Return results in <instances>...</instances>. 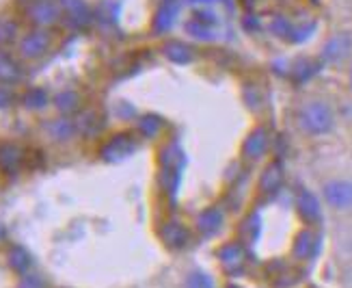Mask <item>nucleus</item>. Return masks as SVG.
<instances>
[{
	"label": "nucleus",
	"mask_w": 352,
	"mask_h": 288,
	"mask_svg": "<svg viewBox=\"0 0 352 288\" xmlns=\"http://www.w3.org/2000/svg\"><path fill=\"white\" fill-rule=\"evenodd\" d=\"M298 121H300V128L307 134L322 136V134H329L333 130V126H335V113H333V109L327 102L311 100V102H307L300 109Z\"/></svg>",
	"instance_id": "nucleus-1"
},
{
	"label": "nucleus",
	"mask_w": 352,
	"mask_h": 288,
	"mask_svg": "<svg viewBox=\"0 0 352 288\" xmlns=\"http://www.w3.org/2000/svg\"><path fill=\"white\" fill-rule=\"evenodd\" d=\"M136 147H139V141H136V136L132 132H117L100 147V158L104 163L115 165L130 158L136 152Z\"/></svg>",
	"instance_id": "nucleus-2"
},
{
	"label": "nucleus",
	"mask_w": 352,
	"mask_h": 288,
	"mask_svg": "<svg viewBox=\"0 0 352 288\" xmlns=\"http://www.w3.org/2000/svg\"><path fill=\"white\" fill-rule=\"evenodd\" d=\"M322 197L335 210H350L352 208V180L335 178V180L324 182Z\"/></svg>",
	"instance_id": "nucleus-3"
},
{
	"label": "nucleus",
	"mask_w": 352,
	"mask_h": 288,
	"mask_svg": "<svg viewBox=\"0 0 352 288\" xmlns=\"http://www.w3.org/2000/svg\"><path fill=\"white\" fill-rule=\"evenodd\" d=\"M60 15L72 28H85L94 20V11L85 0H58Z\"/></svg>",
	"instance_id": "nucleus-4"
},
{
	"label": "nucleus",
	"mask_w": 352,
	"mask_h": 288,
	"mask_svg": "<svg viewBox=\"0 0 352 288\" xmlns=\"http://www.w3.org/2000/svg\"><path fill=\"white\" fill-rule=\"evenodd\" d=\"M350 52H352V37L346 33H340V35H333L322 45V50H320V61H322V63H329V65H335V63L346 61L350 56Z\"/></svg>",
	"instance_id": "nucleus-5"
},
{
	"label": "nucleus",
	"mask_w": 352,
	"mask_h": 288,
	"mask_svg": "<svg viewBox=\"0 0 352 288\" xmlns=\"http://www.w3.org/2000/svg\"><path fill=\"white\" fill-rule=\"evenodd\" d=\"M26 18L37 26H50L60 18V7L54 0H30L26 5Z\"/></svg>",
	"instance_id": "nucleus-6"
},
{
	"label": "nucleus",
	"mask_w": 352,
	"mask_h": 288,
	"mask_svg": "<svg viewBox=\"0 0 352 288\" xmlns=\"http://www.w3.org/2000/svg\"><path fill=\"white\" fill-rule=\"evenodd\" d=\"M50 43H52V37L48 30H30V33H26L22 39H20V54L28 61H33V59H39L43 56L45 52H48L50 48Z\"/></svg>",
	"instance_id": "nucleus-7"
},
{
	"label": "nucleus",
	"mask_w": 352,
	"mask_h": 288,
	"mask_svg": "<svg viewBox=\"0 0 352 288\" xmlns=\"http://www.w3.org/2000/svg\"><path fill=\"white\" fill-rule=\"evenodd\" d=\"M219 260L229 276H238L247 263V249L242 247V243H225L219 249Z\"/></svg>",
	"instance_id": "nucleus-8"
},
{
	"label": "nucleus",
	"mask_w": 352,
	"mask_h": 288,
	"mask_svg": "<svg viewBox=\"0 0 352 288\" xmlns=\"http://www.w3.org/2000/svg\"><path fill=\"white\" fill-rule=\"evenodd\" d=\"M268 145H270V139H268L266 128H255L249 132V136L242 143V156L247 161H259L262 156H266Z\"/></svg>",
	"instance_id": "nucleus-9"
},
{
	"label": "nucleus",
	"mask_w": 352,
	"mask_h": 288,
	"mask_svg": "<svg viewBox=\"0 0 352 288\" xmlns=\"http://www.w3.org/2000/svg\"><path fill=\"white\" fill-rule=\"evenodd\" d=\"M296 210H298V217L305 223H318L320 217H322V206H320V200L307 189L298 191V195H296Z\"/></svg>",
	"instance_id": "nucleus-10"
},
{
	"label": "nucleus",
	"mask_w": 352,
	"mask_h": 288,
	"mask_svg": "<svg viewBox=\"0 0 352 288\" xmlns=\"http://www.w3.org/2000/svg\"><path fill=\"white\" fill-rule=\"evenodd\" d=\"M24 165V150L11 141L0 143V172L15 174Z\"/></svg>",
	"instance_id": "nucleus-11"
},
{
	"label": "nucleus",
	"mask_w": 352,
	"mask_h": 288,
	"mask_svg": "<svg viewBox=\"0 0 352 288\" xmlns=\"http://www.w3.org/2000/svg\"><path fill=\"white\" fill-rule=\"evenodd\" d=\"M283 167L281 163H270L266 169L262 172V176H259V182H257V187H259V193H264V195H274V193H279V189L283 187Z\"/></svg>",
	"instance_id": "nucleus-12"
},
{
	"label": "nucleus",
	"mask_w": 352,
	"mask_h": 288,
	"mask_svg": "<svg viewBox=\"0 0 352 288\" xmlns=\"http://www.w3.org/2000/svg\"><path fill=\"white\" fill-rule=\"evenodd\" d=\"M318 245L320 240L311 230H300L292 243V256L296 260H309V258L318 254Z\"/></svg>",
	"instance_id": "nucleus-13"
},
{
	"label": "nucleus",
	"mask_w": 352,
	"mask_h": 288,
	"mask_svg": "<svg viewBox=\"0 0 352 288\" xmlns=\"http://www.w3.org/2000/svg\"><path fill=\"white\" fill-rule=\"evenodd\" d=\"M45 132H48L52 141L65 143V141L74 139L78 130H76V121L63 115V117H54L52 121H48V124H45Z\"/></svg>",
	"instance_id": "nucleus-14"
},
{
	"label": "nucleus",
	"mask_w": 352,
	"mask_h": 288,
	"mask_svg": "<svg viewBox=\"0 0 352 288\" xmlns=\"http://www.w3.org/2000/svg\"><path fill=\"white\" fill-rule=\"evenodd\" d=\"M162 54L166 56V61H171L175 65H188L195 59L192 48L184 41H166L162 45Z\"/></svg>",
	"instance_id": "nucleus-15"
},
{
	"label": "nucleus",
	"mask_w": 352,
	"mask_h": 288,
	"mask_svg": "<svg viewBox=\"0 0 352 288\" xmlns=\"http://www.w3.org/2000/svg\"><path fill=\"white\" fill-rule=\"evenodd\" d=\"M188 238H190L188 230L182 223H177V221H169V223L162 227V240H164V245L171 247V249L186 247L188 245Z\"/></svg>",
	"instance_id": "nucleus-16"
},
{
	"label": "nucleus",
	"mask_w": 352,
	"mask_h": 288,
	"mask_svg": "<svg viewBox=\"0 0 352 288\" xmlns=\"http://www.w3.org/2000/svg\"><path fill=\"white\" fill-rule=\"evenodd\" d=\"M74 121H76V130H78L80 134H85V136H96L104 128V117L94 109L82 111Z\"/></svg>",
	"instance_id": "nucleus-17"
},
{
	"label": "nucleus",
	"mask_w": 352,
	"mask_h": 288,
	"mask_svg": "<svg viewBox=\"0 0 352 288\" xmlns=\"http://www.w3.org/2000/svg\"><path fill=\"white\" fill-rule=\"evenodd\" d=\"M223 225V212L217 206H210L206 208L201 215L197 217V230L201 232L204 236H212L221 230Z\"/></svg>",
	"instance_id": "nucleus-18"
},
{
	"label": "nucleus",
	"mask_w": 352,
	"mask_h": 288,
	"mask_svg": "<svg viewBox=\"0 0 352 288\" xmlns=\"http://www.w3.org/2000/svg\"><path fill=\"white\" fill-rule=\"evenodd\" d=\"M7 265L11 271L20 273V276H24V273L30 271V267H33V256H30V251L22 245H13L9 251H7Z\"/></svg>",
	"instance_id": "nucleus-19"
},
{
	"label": "nucleus",
	"mask_w": 352,
	"mask_h": 288,
	"mask_svg": "<svg viewBox=\"0 0 352 288\" xmlns=\"http://www.w3.org/2000/svg\"><path fill=\"white\" fill-rule=\"evenodd\" d=\"M175 18H177V5H160L156 15H154V22H151L154 33L162 35V33H166V30H171Z\"/></svg>",
	"instance_id": "nucleus-20"
},
{
	"label": "nucleus",
	"mask_w": 352,
	"mask_h": 288,
	"mask_svg": "<svg viewBox=\"0 0 352 288\" xmlns=\"http://www.w3.org/2000/svg\"><path fill=\"white\" fill-rule=\"evenodd\" d=\"M22 79V68L11 54L0 52V83L5 85H13Z\"/></svg>",
	"instance_id": "nucleus-21"
},
{
	"label": "nucleus",
	"mask_w": 352,
	"mask_h": 288,
	"mask_svg": "<svg viewBox=\"0 0 352 288\" xmlns=\"http://www.w3.org/2000/svg\"><path fill=\"white\" fill-rule=\"evenodd\" d=\"M160 165L162 169L164 167H171V169H184V165H186V156H184V150L179 143H169L162 147V154H160Z\"/></svg>",
	"instance_id": "nucleus-22"
},
{
	"label": "nucleus",
	"mask_w": 352,
	"mask_h": 288,
	"mask_svg": "<svg viewBox=\"0 0 352 288\" xmlns=\"http://www.w3.org/2000/svg\"><path fill=\"white\" fill-rule=\"evenodd\" d=\"M259 234H262V219H259L257 212L249 215L247 219L242 221L240 225V238L247 240V243H257Z\"/></svg>",
	"instance_id": "nucleus-23"
},
{
	"label": "nucleus",
	"mask_w": 352,
	"mask_h": 288,
	"mask_svg": "<svg viewBox=\"0 0 352 288\" xmlns=\"http://www.w3.org/2000/svg\"><path fill=\"white\" fill-rule=\"evenodd\" d=\"M162 126H164V121L156 113H147V115H143L139 119V132L143 136H147V139H154V136H158L160 130H162Z\"/></svg>",
	"instance_id": "nucleus-24"
},
{
	"label": "nucleus",
	"mask_w": 352,
	"mask_h": 288,
	"mask_svg": "<svg viewBox=\"0 0 352 288\" xmlns=\"http://www.w3.org/2000/svg\"><path fill=\"white\" fill-rule=\"evenodd\" d=\"M54 106H56V109H58L60 113H63V115L74 113V111L80 106V96L76 94V91H72V89L60 91V94H56V98H54Z\"/></svg>",
	"instance_id": "nucleus-25"
},
{
	"label": "nucleus",
	"mask_w": 352,
	"mask_h": 288,
	"mask_svg": "<svg viewBox=\"0 0 352 288\" xmlns=\"http://www.w3.org/2000/svg\"><path fill=\"white\" fill-rule=\"evenodd\" d=\"M320 70V65H316L314 61H309V59H302V61H298L296 65H292V81L296 83V85H302V83H307L311 76H316V72Z\"/></svg>",
	"instance_id": "nucleus-26"
},
{
	"label": "nucleus",
	"mask_w": 352,
	"mask_h": 288,
	"mask_svg": "<svg viewBox=\"0 0 352 288\" xmlns=\"http://www.w3.org/2000/svg\"><path fill=\"white\" fill-rule=\"evenodd\" d=\"M184 30H186V35H190L197 41H212L214 37H217V33L212 30V26H206L201 22H197L195 18H190L186 24H184Z\"/></svg>",
	"instance_id": "nucleus-27"
},
{
	"label": "nucleus",
	"mask_w": 352,
	"mask_h": 288,
	"mask_svg": "<svg viewBox=\"0 0 352 288\" xmlns=\"http://www.w3.org/2000/svg\"><path fill=\"white\" fill-rule=\"evenodd\" d=\"M22 102H24L26 109L39 111V109H43L45 104H48V94H45V89H41V87H33L22 96Z\"/></svg>",
	"instance_id": "nucleus-28"
},
{
	"label": "nucleus",
	"mask_w": 352,
	"mask_h": 288,
	"mask_svg": "<svg viewBox=\"0 0 352 288\" xmlns=\"http://www.w3.org/2000/svg\"><path fill=\"white\" fill-rule=\"evenodd\" d=\"M184 288H217V284H214L212 276L201 269H195L190 271L186 280H184Z\"/></svg>",
	"instance_id": "nucleus-29"
},
{
	"label": "nucleus",
	"mask_w": 352,
	"mask_h": 288,
	"mask_svg": "<svg viewBox=\"0 0 352 288\" xmlns=\"http://www.w3.org/2000/svg\"><path fill=\"white\" fill-rule=\"evenodd\" d=\"M292 30H294V24L289 22L287 18H283V15H277L272 22H270V33L274 37H279V39H287L292 37Z\"/></svg>",
	"instance_id": "nucleus-30"
},
{
	"label": "nucleus",
	"mask_w": 352,
	"mask_h": 288,
	"mask_svg": "<svg viewBox=\"0 0 352 288\" xmlns=\"http://www.w3.org/2000/svg\"><path fill=\"white\" fill-rule=\"evenodd\" d=\"M18 37V24L13 20H0V45H9Z\"/></svg>",
	"instance_id": "nucleus-31"
},
{
	"label": "nucleus",
	"mask_w": 352,
	"mask_h": 288,
	"mask_svg": "<svg viewBox=\"0 0 352 288\" xmlns=\"http://www.w3.org/2000/svg\"><path fill=\"white\" fill-rule=\"evenodd\" d=\"M316 30V22H307V24H294V30H292V37H289V41L292 43H302L307 41Z\"/></svg>",
	"instance_id": "nucleus-32"
},
{
	"label": "nucleus",
	"mask_w": 352,
	"mask_h": 288,
	"mask_svg": "<svg viewBox=\"0 0 352 288\" xmlns=\"http://www.w3.org/2000/svg\"><path fill=\"white\" fill-rule=\"evenodd\" d=\"M18 288H48V286H45V280L41 276L28 271V273H24V276H20Z\"/></svg>",
	"instance_id": "nucleus-33"
},
{
	"label": "nucleus",
	"mask_w": 352,
	"mask_h": 288,
	"mask_svg": "<svg viewBox=\"0 0 352 288\" xmlns=\"http://www.w3.org/2000/svg\"><path fill=\"white\" fill-rule=\"evenodd\" d=\"M192 18H195L197 22L206 24V26H212V28H214V24L219 22L217 13H214V11H210V9H197V11H195V15H192Z\"/></svg>",
	"instance_id": "nucleus-34"
},
{
	"label": "nucleus",
	"mask_w": 352,
	"mask_h": 288,
	"mask_svg": "<svg viewBox=\"0 0 352 288\" xmlns=\"http://www.w3.org/2000/svg\"><path fill=\"white\" fill-rule=\"evenodd\" d=\"M259 26H262V24H259V18H257V15H253V13H247L242 18V28L249 30V33H257Z\"/></svg>",
	"instance_id": "nucleus-35"
},
{
	"label": "nucleus",
	"mask_w": 352,
	"mask_h": 288,
	"mask_svg": "<svg viewBox=\"0 0 352 288\" xmlns=\"http://www.w3.org/2000/svg\"><path fill=\"white\" fill-rule=\"evenodd\" d=\"M115 111H117V115H119L121 119H132V115H134V106L121 100V102L115 106Z\"/></svg>",
	"instance_id": "nucleus-36"
},
{
	"label": "nucleus",
	"mask_w": 352,
	"mask_h": 288,
	"mask_svg": "<svg viewBox=\"0 0 352 288\" xmlns=\"http://www.w3.org/2000/svg\"><path fill=\"white\" fill-rule=\"evenodd\" d=\"M244 98H247V104L251 106V109H259V94L255 89H244Z\"/></svg>",
	"instance_id": "nucleus-37"
},
{
	"label": "nucleus",
	"mask_w": 352,
	"mask_h": 288,
	"mask_svg": "<svg viewBox=\"0 0 352 288\" xmlns=\"http://www.w3.org/2000/svg\"><path fill=\"white\" fill-rule=\"evenodd\" d=\"M13 104V94L7 87H0V109H9Z\"/></svg>",
	"instance_id": "nucleus-38"
},
{
	"label": "nucleus",
	"mask_w": 352,
	"mask_h": 288,
	"mask_svg": "<svg viewBox=\"0 0 352 288\" xmlns=\"http://www.w3.org/2000/svg\"><path fill=\"white\" fill-rule=\"evenodd\" d=\"M7 236V227L3 225V223H0V240H3Z\"/></svg>",
	"instance_id": "nucleus-39"
},
{
	"label": "nucleus",
	"mask_w": 352,
	"mask_h": 288,
	"mask_svg": "<svg viewBox=\"0 0 352 288\" xmlns=\"http://www.w3.org/2000/svg\"><path fill=\"white\" fill-rule=\"evenodd\" d=\"M177 0H162V5H175Z\"/></svg>",
	"instance_id": "nucleus-40"
},
{
	"label": "nucleus",
	"mask_w": 352,
	"mask_h": 288,
	"mask_svg": "<svg viewBox=\"0 0 352 288\" xmlns=\"http://www.w3.org/2000/svg\"><path fill=\"white\" fill-rule=\"evenodd\" d=\"M348 85H350V89H352V70H350V74H348Z\"/></svg>",
	"instance_id": "nucleus-41"
}]
</instances>
